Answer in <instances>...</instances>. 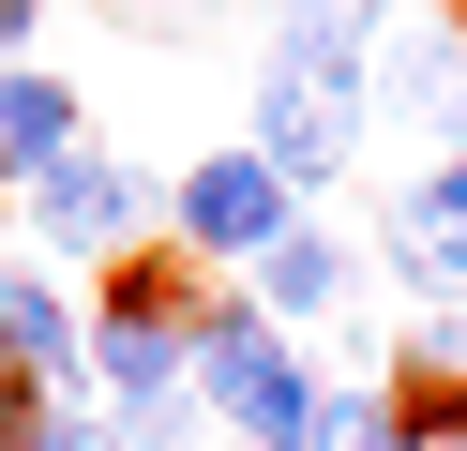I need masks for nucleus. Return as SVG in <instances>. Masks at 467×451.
Returning a JSON list of instances; mask_svg holds the SVG:
<instances>
[{
	"mask_svg": "<svg viewBox=\"0 0 467 451\" xmlns=\"http://www.w3.org/2000/svg\"><path fill=\"white\" fill-rule=\"evenodd\" d=\"M196 406H212V436L302 451V421H317V376H302V346H286L256 301H212V316H196Z\"/></svg>",
	"mask_w": 467,
	"mask_h": 451,
	"instance_id": "f257e3e1",
	"label": "nucleus"
},
{
	"mask_svg": "<svg viewBox=\"0 0 467 451\" xmlns=\"http://www.w3.org/2000/svg\"><path fill=\"white\" fill-rule=\"evenodd\" d=\"M196 316H212V286H196V271H121V286L91 301V406L196 391Z\"/></svg>",
	"mask_w": 467,
	"mask_h": 451,
	"instance_id": "f03ea898",
	"label": "nucleus"
},
{
	"mask_svg": "<svg viewBox=\"0 0 467 451\" xmlns=\"http://www.w3.org/2000/svg\"><path fill=\"white\" fill-rule=\"evenodd\" d=\"M362 60H286L272 46V76H256V166L286 180V196H332L347 180V150H362Z\"/></svg>",
	"mask_w": 467,
	"mask_h": 451,
	"instance_id": "7ed1b4c3",
	"label": "nucleus"
},
{
	"mask_svg": "<svg viewBox=\"0 0 467 451\" xmlns=\"http://www.w3.org/2000/svg\"><path fill=\"white\" fill-rule=\"evenodd\" d=\"M166 226H182V256H196V271H256L286 226H302V196H286L256 150H196V166L166 180Z\"/></svg>",
	"mask_w": 467,
	"mask_h": 451,
	"instance_id": "20e7f679",
	"label": "nucleus"
},
{
	"mask_svg": "<svg viewBox=\"0 0 467 451\" xmlns=\"http://www.w3.org/2000/svg\"><path fill=\"white\" fill-rule=\"evenodd\" d=\"M16 196H31V241H46V256H136V241H151V180H136L106 136H76L61 166H31Z\"/></svg>",
	"mask_w": 467,
	"mask_h": 451,
	"instance_id": "39448f33",
	"label": "nucleus"
},
{
	"mask_svg": "<svg viewBox=\"0 0 467 451\" xmlns=\"http://www.w3.org/2000/svg\"><path fill=\"white\" fill-rule=\"evenodd\" d=\"M347 301H362V256H347L332 226H286L272 256H256V316H272V331H332V346H362Z\"/></svg>",
	"mask_w": 467,
	"mask_h": 451,
	"instance_id": "423d86ee",
	"label": "nucleus"
},
{
	"mask_svg": "<svg viewBox=\"0 0 467 451\" xmlns=\"http://www.w3.org/2000/svg\"><path fill=\"white\" fill-rule=\"evenodd\" d=\"M392 271L422 286V316L467 301V150H437V166L392 196Z\"/></svg>",
	"mask_w": 467,
	"mask_h": 451,
	"instance_id": "0eeeda50",
	"label": "nucleus"
},
{
	"mask_svg": "<svg viewBox=\"0 0 467 451\" xmlns=\"http://www.w3.org/2000/svg\"><path fill=\"white\" fill-rule=\"evenodd\" d=\"M0 376H31V391L91 376V331H76V301L46 271H0Z\"/></svg>",
	"mask_w": 467,
	"mask_h": 451,
	"instance_id": "6e6552de",
	"label": "nucleus"
},
{
	"mask_svg": "<svg viewBox=\"0 0 467 451\" xmlns=\"http://www.w3.org/2000/svg\"><path fill=\"white\" fill-rule=\"evenodd\" d=\"M76 150V76H31V60H0V180H31Z\"/></svg>",
	"mask_w": 467,
	"mask_h": 451,
	"instance_id": "1a4fd4ad",
	"label": "nucleus"
},
{
	"mask_svg": "<svg viewBox=\"0 0 467 451\" xmlns=\"http://www.w3.org/2000/svg\"><path fill=\"white\" fill-rule=\"evenodd\" d=\"M392 30V0H272V46L286 60H362Z\"/></svg>",
	"mask_w": 467,
	"mask_h": 451,
	"instance_id": "9d476101",
	"label": "nucleus"
},
{
	"mask_svg": "<svg viewBox=\"0 0 467 451\" xmlns=\"http://www.w3.org/2000/svg\"><path fill=\"white\" fill-rule=\"evenodd\" d=\"M302 451H407V421H392V391H317V421H302Z\"/></svg>",
	"mask_w": 467,
	"mask_h": 451,
	"instance_id": "9b49d317",
	"label": "nucleus"
},
{
	"mask_svg": "<svg viewBox=\"0 0 467 451\" xmlns=\"http://www.w3.org/2000/svg\"><path fill=\"white\" fill-rule=\"evenodd\" d=\"M437 376L467 391V316H422V331H407V391H437Z\"/></svg>",
	"mask_w": 467,
	"mask_h": 451,
	"instance_id": "f8f14e48",
	"label": "nucleus"
},
{
	"mask_svg": "<svg viewBox=\"0 0 467 451\" xmlns=\"http://www.w3.org/2000/svg\"><path fill=\"white\" fill-rule=\"evenodd\" d=\"M31 451H136V436H121L106 406H46V436H31Z\"/></svg>",
	"mask_w": 467,
	"mask_h": 451,
	"instance_id": "ddd939ff",
	"label": "nucleus"
},
{
	"mask_svg": "<svg viewBox=\"0 0 467 451\" xmlns=\"http://www.w3.org/2000/svg\"><path fill=\"white\" fill-rule=\"evenodd\" d=\"M31 436H46V391H31V376H0V451H31Z\"/></svg>",
	"mask_w": 467,
	"mask_h": 451,
	"instance_id": "4468645a",
	"label": "nucleus"
},
{
	"mask_svg": "<svg viewBox=\"0 0 467 451\" xmlns=\"http://www.w3.org/2000/svg\"><path fill=\"white\" fill-rule=\"evenodd\" d=\"M31 15H46V0H0V60H16V46H31Z\"/></svg>",
	"mask_w": 467,
	"mask_h": 451,
	"instance_id": "2eb2a0df",
	"label": "nucleus"
},
{
	"mask_svg": "<svg viewBox=\"0 0 467 451\" xmlns=\"http://www.w3.org/2000/svg\"><path fill=\"white\" fill-rule=\"evenodd\" d=\"M407 451H467V436H407Z\"/></svg>",
	"mask_w": 467,
	"mask_h": 451,
	"instance_id": "dca6fc26",
	"label": "nucleus"
}]
</instances>
